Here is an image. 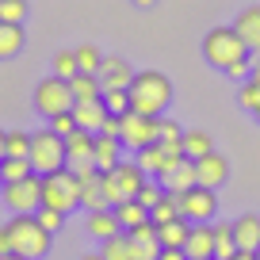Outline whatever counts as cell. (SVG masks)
<instances>
[{
	"mask_svg": "<svg viewBox=\"0 0 260 260\" xmlns=\"http://www.w3.org/2000/svg\"><path fill=\"white\" fill-rule=\"evenodd\" d=\"M172 104V81L157 69H138L130 81V111L142 115H165V107Z\"/></svg>",
	"mask_w": 260,
	"mask_h": 260,
	"instance_id": "cell-1",
	"label": "cell"
},
{
	"mask_svg": "<svg viewBox=\"0 0 260 260\" xmlns=\"http://www.w3.org/2000/svg\"><path fill=\"white\" fill-rule=\"evenodd\" d=\"M203 57L214 65V69L226 73L237 57H249V46H245V39L237 35L234 23L230 27H211V31L203 35Z\"/></svg>",
	"mask_w": 260,
	"mask_h": 260,
	"instance_id": "cell-2",
	"label": "cell"
},
{
	"mask_svg": "<svg viewBox=\"0 0 260 260\" xmlns=\"http://www.w3.org/2000/svg\"><path fill=\"white\" fill-rule=\"evenodd\" d=\"M42 207H54V211H65V214L73 207H81V176L69 165L42 176Z\"/></svg>",
	"mask_w": 260,
	"mask_h": 260,
	"instance_id": "cell-3",
	"label": "cell"
},
{
	"mask_svg": "<svg viewBox=\"0 0 260 260\" xmlns=\"http://www.w3.org/2000/svg\"><path fill=\"white\" fill-rule=\"evenodd\" d=\"M8 226H12V245H16V252H23V256H31V260H42L50 252L54 234H50L35 214H16Z\"/></svg>",
	"mask_w": 260,
	"mask_h": 260,
	"instance_id": "cell-4",
	"label": "cell"
},
{
	"mask_svg": "<svg viewBox=\"0 0 260 260\" xmlns=\"http://www.w3.org/2000/svg\"><path fill=\"white\" fill-rule=\"evenodd\" d=\"M149 180V172L142 169L138 161H119L111 172H104V191H107V203H122V199H138L142 184Z\"/></svg>",
	"mask_w": 260,
	"mask_h": 260,
	"instance_id": "cell-5",
	"label": "cell"
},
{
	"mask_svg": "<svg viewBox=\"0 0 260 260\" xmlns=\"http://www.w3.org/2000/svg\"><path fill=\"white\" fill-rule=\"evenodd\" d=\"M31 165H35V172L39 176H46V172H57V169H65V138L57 134L54 126H46V130H35L31 134Z\"/></svg>",
	"mask_w": 260,
	"mask_h": 260,
	"instance_id": "cell-6",
	"label": "cell"
},
{
	"mask_svg": "<svg viewBox=\"0 0 260 260\" xmlns=\"http://www.w3.org/2000/svg\"><path fill=\"white\" fill-rule=\"evenodd\" d=\"M77 96H73V84L65 81V77H46V81H39V88H35V111L42 115V119H54V115L61 111H73Z\"/></svg>",
	"mask_w": 260,
	"mask_h": 260,
	"instance_id": "cell-7",
	"label": "cell"
},
{
	"mask_svg": "<svg viewBox=\"0 0 260 260\" xmlns=\"http://www.w3.org/2000/svg\"><path fill=\"white\" fill-rule=\"evenodd\" d=\"M157 126H161V115H142V111H126L119 115V142L122 149H146L157 142Z\"/></svg>",
	"mask_w": 260,
	"mask_h": 260,
	"instance_id": "cell-8",
	"label": "cell"
},
{
	"mask_svg": "<svg viewBox=\"0 0 260 260\" xmlns=\"http://www.w3.org/2000/svg\"><path fill=\"white\" fill-rule=\"evenodd\" d=\"M0 199L8 203L12 214H35L42 207V176H39V172H31V176L16 180V184H4Z\"/></svg>",
	"mask_w": 260,
	"mask_h": 260,
	"instance_id": "cell-9",
	"label": "cell"
},
{
	"mask_svg": "<svg viewBox=\"0 0 260 260\" xmlns=\"http://www.w3.org/2000/svg\"><path fill=\"white\" fill-rule=\"evenodd\" d=\"M180 214H184L187 222H214V214H218V195H214V187L195 184L191 191H184L180 195Z\"/></svg>",
	"mask_w": 260,
	"mask_h": 260,
	"instance_id": "cell-10",
	"label": "cell"
},
{
	"mask_svg": "<svg viewBox=\"0 0 260 260\" xmlns=\"http://www.w3.org/2000/svg\"><path fill=\"white\" fill-rule=\"evenodd\" d=\"M65 161H69V169H73V172L96 169V134L77 126L73 134L65 138Z\"/></svg>",
	"mask_w": 260,
	"mask_h": 260,
	"instance_id": "cell-11",
	"label": "cell"
},
{
	"mask_svg": "<svg viewBox=\"0 0 260 260\" xmlns=\"http://www.w3.org/2000/svg\"><path fill=\"white\" fill-rule=\"evenodd\" d=\"M161 230H157V222H142V226L130 230V260H157L161 256Z\"/></svg>",
	"mask_w": 260,
	"mask_h": 260,
	"instance_id": "cell-12",
	"label": "cell"
},
{
	"mask_svg": "<svg viewBox=\"0 0 260 260\" xmlns=\"http://www.w3.org/2000/svg\"><path fill=\"white\" fill-rule=\"evenodd\" d=\"M184 252L187 260H214V222H191Z\"/></svg>",
	"mask_w": 260,
	"mask_h": 260,
	"instance_id": "cell-13",
	"label": "cell"
},
{
	"mask_svg": "<svg viewBox=\"0 0 260 260\" xmlns=\"http://www.w3.org/2000/svg\"><path fill=\"white\" fill-rule=\"evenodd\" d=\"M77 176H81V207L84 211L111 207L107 203V191H104V172L100 169H84V172H77Z\"/></svg>",
	"mask_w": 260,
	"mask_h": 260,
	"instance_id": "cell-14",
	"label": "cell"
},
{
	"mask_svg": "<svg viewBox=\"0 0 260 260\" xmlns=\"http://www.w3.org/2000/svg\"><path fill=\"white\" fill-rule=\"evenodd\" d=\"M195 172H199V184H203V187H214V191H218V187L230 180V161L211 149L207 157H199V161H195Z\"/></svg>",
	"mask_w": 260,
	"mask_h": 260,
	"instance_id": "cell-15",
	"label": "cell"
},
{
	"mask_svg": "<svg viewBox=\"0 0 260 260\" xmlns=\"http://www.w3.org/2000/svg\"><path fill=\"white\" fill-rule=\"evenodd\" d=\"M107 115H111V111H107L104 96H100V100H77V104H73L77 126H81V130H92V134H100V130H104Z\"/></svg>",
	"mask_w": 260,
	"mask_h": 260,
	"instance_id": "cell-16",
	"label": "cell"
},
{
	"mask_svg": "<svg viewBox=\"0 0 260 260\" xmlns=\"http://www.w3.org/2000/svg\"><path fill=\"white\" fill-rule=\"evenodd\" d=\"M134 73H138V69H130V61H122V57H104V61H100V81H104V92L107 88H130Z\"/></svg>",
	"mask_w": 260,
	"mask_h": 260,
	"instance_id": "cell-17",
	"label": "cell"
},
{
	"mask_svg": "<svg viewBox=\"0 0 260 260\" xmlns=\"http://www.w3.org/2000/svg\"><path fill=\"white\" fill-rule=\"evenodd\" d=\"M169 191H176V195H184V191H191L195 184H199V172H195V161L191 157H184V161L176 165V169H169L165 176H157Z\"/></svg>",
	"mask_w": 260,
	"mask_h": 260,
	"instance_id": "cell-18",
	"label": "cell"
},
{
	"mask_svg": "<svg viewBox=\"0 0 260 260\" xmlns=\"http://www.w3.org/2000/svg\"><path fill=\"white\" fill-rule=\"evenodd\" d=\"M234 27H237V35L245 39L249 54H256V50H260V4L241 8V12H237V19H234Z\"/></svg>",
	"mask_w": 260,
	"mask_h": 260,
	"instance_id": "cell-19",
	"label": "cell"
},
{
	"mask_svg": "<svg viewBox=\"0 0 260 260\" xmlns=\"http://www.w3.org/2000/svg\"><path fill=\"white\" fill-rule=\"evenodd\" d=\"M88 234L96 237V241H107V237L122 234V226H119V214H115V207H100V211H88Z\"/></svg>",
	"mask_w": 260,
	"mask_h": 260,
	"instance_id": "cell-20",
	"label": "cell"
},
{
	"mask_svg": "<svg viewBox=\"0 0 260 260\" xmlns=\"http://www.w3.org/2000/svg\"><path fill=\"white\" fill-rule=\"evenodd\" d=\"M234 241H237V249H245V252L260 249V214H241V218H234Z\"/></svg>",
	"mask_w": 260,
	"mask_h": 260,
	"instance_id": "cell-21",
	"label": "cell"
},
{
	"mask_svg": "<svg viewBox=\"0 0 260 260\" xmlns=\"http://www.w3.org/2000/svg\"><path fill=\"white\" fill-rule=\"evenodd\" d=\"M23 23H8V19H0V61H8L23 50Z\"/></svg>",
	"mask_w": 260,
	"mask_h": 260,
	"instance_id": "cell-22",
	"label": "cell"
},
{
	"mask_svg": "<svg viewBox=\"0 0 260 260\" xmlns=\"http://www.w3.org/2000/svg\"><path fill=\"white\" fill-rule=\"evenodd\" d=\"M119 149H122L119 138H111V134H96V169H100V172H111L115 165L122 161Z\"/></svg>",
	"mask_w": 260,
	"mask_h": 260,
	"instance_id": "cell-23",
	"label": "cell"
},
{
	"mask_svg": "<svg viewBox=\"0 0 260 260\" xmlns=\"http://www.w3.org/2000/svg\"><path fill=\"white\" fill-rule=\"evenodd\" d=\"M115 214H119V226L126 230H134V226H142V222H149V207H142L138 199H122V203H115Z\"/></svg>",
	"mask_w": 260,
	"mask_h": 260,
	"instance_id": "cell-24",
	"label": "cell"
},
{
	"mask_svg": "<svg viewBox=\"0 0 260 260\" xmlns=\"http://www.w3.org/2000/svg\"><path fill=\"white\" fill-rule=\"evenodd\" d=\"M234 252H237L234 222H214V260H230Z\"/></svg>",
	"mask_w": 260,
	"mask_h": 260,
	"instance_id": "cell-25",
	"label": "cell"
},
{
	"mask_svg": "<svg viewBox=\"0 0 260 260\" xmlns=\"http://www.w3.org/2000/svg\"><path fill=\"white\" fill-rule=\"evenodd\" d=\"M69 84H73L77 100H100V96H104V81H100V73H77Z\"/></svg>",
	"mask_w": 260,
	"mask_h": 260,
	"instance_id": "cell-26",
	"label": "cell"
},
{
	"mask_svg": "<svg viewBox=\"0 0 260 260\" xmlns=\"http://www.w3.org/2000/svg\"><path fill=\"white\" fill-rule=\"evenodd\" d=\"M211 134L207 130H184V153L191 157V161H199V157H207L211 153Z\"/></svg>",
	"mask_w": 260,
	"mask_h": 260,
	"instance_id": "cell-27",
	"label": "cell"
},
{
	"mask_svg": "<svg viewBox=\"0 0 260 260\" xmlns=\"http://www.w3.org/2000/svg\"><path fill=\"white\" fill-rule=\"evenodd\" d=\"M31 172H35L31 157H4V161H0V176H4V184H16V180L31 176Z\"/></svg>",
	"mask_w": 260,
	"mask_h": 260,
	"instance_id": "cell-28",
	"label": "cell"
},
{
	"mask_svg": "<svg viewBox=\"0 0 260 260\" xmlns=\"http://www.w3.org/2000/svg\"><path fill=\"white\" fill-rule=\"evenodd\" d=\"M149 218H153L157 226H165V222H172V218H184V214H180V195L176 191H165V199L149 211Z\"/></svg>",
	"mask_w": 260,
	"mask_h": 260,
	"instance_id": "cell-29",
	"label": "cell"
},
{
	"mask_svg": "<svg viewBox=\"0 0 260 260\" xmlns=\"http://www.w3.org/2000/svg\"><path fill=\"white\" fill-rule=\"evenodd\" d=\"M157 230H161V245H180V249H184L187 234H191V222L172 218V222H165V226H157Z\"/></svg>",
	"mask_w": 260,
	"mask_h": 260,
	"instance_id": "cell-30",
	"label": "cell"
},
{
	"mask_svg": "<svg viewBox=\"0 0 260 260\" xmlns=\"http://www.w3.org/2000/svg\"><path fill=\"white\" fill-rule=\"evenodd\" d=\"M104 260H130V234L122 230V234H115V237H107L104 241Z\"/></svg>",
	"mask_w": 260,
	"mask_h": 260,
	"instance_id": "cell-31",
	"label": "cell"
},
{
	"mask_svg": "<svg viewBox=\"0 0 260 260\" xmlns=\"http://www.w3.org/2000/svg\"><path fill=\"white\" fill-rule=\"evenodd\" d=\"M54 73L65 77V81H73L81 73V61H77V50H57L54 54Z\"/></svg>",
	"mask_w": 260,
	"mask_h": 260,
	"instance_id": "cell-32",
	"label": "cell"
},
{
	"mask_svg": "<svg viewBox=\"0 0 260 260\" xmlns=\"http://www.w3.org/2000/svg\"><path fill=\"white\" fill-rule=\"evenodd\" d=\"M104 104L111 115H126L130 111V88H107L104 92Z\"/></svg>",
	"mask_w": 260,
	"mask_h": 260,
	"instance_id": "cell-33",
	"label": "cell"
},
{
	"mask_svg": "<svg viewBox=\"0 0 260 260\" xmlns=\"http://www.w3.org/2000/svg\"><path fill=\"white\" fill-rule=\"evenodd\" d=\"M77 61H81V73H100V61H104V54H100L92 42H84V46H77Z\"/></svg>",
	"mask_w": 260,
	"mask_h": 260,
	"instance_id": "cell-34",
	"label": "cell"
},
{
	"mask_svg": "<svg viewBox=\"0 0 260 260\" xmlns=\"http://www.w3.org/2000/svg\"><path fill=\"white\" fill-rule=\"evenodd\" d=\"M165 191H169V187H165L161 180H157V184H153V180H146V184H142V191H138V203L153 211V207H157V203L165 199Z\"/></svg>",
	"mask_w": 260,
	"mask_h": 260,
	"instance_id": "cell-35",
	"label": "cell"
},
{
	"mask_svg": "<svg viewBox=\"0 0 260 260\" xmlns=\"http://www.w3.org/2000/svg\"><path fill=\"white\" fill-rule=\"evenodd\" d=\"M8 157H31V134L27 130H8Z\"/></svg>",
	"mask_w": 260,
	"mask_h": 260,
	"instance_id": "cell-36",
	"label": "cell"
},
{
	"mask_svg": "<svg viewBox=\"0 0 260 260\" xmlns=\"http://www.w3.org/2000/svg\"><path fill=\"white\" fill-rule=\"evenodd\" d=\"M237 104H241L245 111H256V107H260V84L256 81H241V88H237Z\"/></svg>",
	"mask_w": 260,
	"mask_h": 260,
	"instance_id": "cell-37",
	"label": "cell"
},
{
	"mask_svg": "<svg viewBox=\"0 0 260 260\" xmlns=\"http://www.w3.org/2000/svg\"><path fill=\"white\" fill-rule=\"evenodd\" d=\"M0 19L23 23V19H27V0H0Z\"/></svg>",
	"mask_w": 260,
	"mask_h": 260,
	"instance_id": "cell-38",
	"label": "cell"
},
{
	"mask_svg": "<svg viewBox=\"0 0 260 260\" xmlns=\"http://www.w3.org/2000/svg\"><path fill=\"white\" fill-rule=\"evenodd\" d=\"M35 218H39L50 234H57V230L65 226V211H54V207H39V211H35Z\"/></svg>",
	"mask_w": 260,
	"mask_h": 260,
	"instance_id": "cell-39",
	"label": "cell"
},
{
	"mask_svg": "<svg viewBox=\"0 0 260 260\" xmlns=\"http://www.w3.org/2000/svg\"><path fill=\"white\" fill-rule=\"evenodd\" d=\"M157 142H184V130H180V122L165 119L161 115V126H157Z\"/></svg>",
	"mask_w": 260,
	"mask_h": 260,
	"instance_id": "cell-40",
	"label": "cell"
},
{
	"mask_svg": "<svg viewBox=\"0 0 260 260\" xmlns=\"http://www.w3.org/2000/svg\"><path fill=\"white\" fill-rule=\"evenodd\" d=\"M249 69H252V54H249V57H237V61L226 69V77H230V81H237V84H241V81H249Z\"/></svg>",
	"mask_w": 260,
	"mask_h": 260,
	"instance_id": "cell-41",
	"label": "cell"
},
{
	"mask_svg": "<svg viewBox=\"0 0 260 260\" xmlns=\"http://www.w3.org/2000/svg\"><path fill=\"white\" fill-rule=\"evenodd\" d=\"M50 126H54L61 138H69V134L77 130V119H73V111H61V115H54V119H50Z\"/></svg>",
	"mask_w": 260,
	"mask_h": 260,
	"instance_id": "cell-42",
	"label": "cell"
},
{
	"mask_svg": "<svg viewBox=\"0 0 260 260\" xmlns=\"http://www.w3.org/2000/svg\"><path fill=\"white\" fill-rule=\"evenodd\" d=\"M4 252H16V245H12V226H8V222L0 226V256H4Z\"/></svg>",
	"mask_w": 260,
	"mask_h": 260,
	"instance_id": "cell-43",
	"label": "cell"
},
{
	"mask_svg": "<svg viewBox=\"0 0 260 260\" xmlns=\"http://www.w3.org/2000/svg\"><path fill=\"white\" fill-rule=\"evenodd\" d=\"M157 260H187V252L180 249V245H165V249H161V256H157Z\"/></svg>",
	"mask_w": 260,
	"mask_h": 260,
	"instance_id": "cell-44",
	"label": "cell"
},
{
	"mask_svg": "<svg viewBox=\"0 0 260 260\" xmlns=\"http://www.w3.org/2000/svg\"><path fill=\"white\" fill-rule=\"evenodd\" d=\"M100 134H111V138H119V115H107V122H104V130Z\"/></svg>",
	"mask_w": 260,
	"mask_h": 260,
	"instance_id": "cell-45",
	"label": "cell"
},
{
	"mask_svg": "<svg viewBox=\"0 0 260 260\" xmlns=\"http://www.w3.org/2000/svg\"><path fill=\"white\" fill-rule=\"evenodd\" d=\"M249 81H256V84H260V50L252 54V69H249Z\"/></svg>",
	"mask_w": 260,
	"mask_h": 260,
	"instance_id": "cell-46",
	"label": "cell"
},
{
	"mask_svg": "<svg viewBox=\"0 0 260 260\" xmlns=\"http://www.w3.org/2000/svg\"><path fill=\"white\" fill-rule=\"evenodd\" d=\"M8 157V130H0V161Z\"/></svg>",
	"mask_w": 260,
	"mask_h": 260,
	"instance_id": "cell-47",
	"label": "cell"
},
{
	"mask_svg": "<svg viewBox=\"0 0 260 260\" xmlns=\"http://www.w3.org/2000/svg\"><path fill=\"white\" fill-rule=\"evenodd\" d=\"M230 260H256V252H245V249H237V252H234Z\"/></svg>",
	"mask_w": 260,
	"mask_h": 260,
	"instance_id": "cell-48",
	"label": "cell"
},
{
	"mask_svg": "<svg viewBox=\"0 0 260 260\" xmlns=\"http://www.w3.org/2000/svg\"><path fill=\"white\" fill-rule=\"evenodd\" d=\"M0 260H31V256H23V252H4Z\"/></svg>",
	"mask_w": 260,
	"mask_h": 260,
	"instance_id": "cell-49",
	"label": "cell"
},
{
	"mask_svg": "<svg viewBox=\"0 0 260 260\" xmlns=\"http://www.w3.org/2000/svg\"><path fill=\"white\" fill-rule=\"evenodd\" d=\"M134 4H138V8H153L157 0H134Z\"/></svg>",
	"mask_w": 260,
	"mask_h": 260,
	"instance_id": "cell-50",
	"label": "cell"
},
{
	"mask_svg": "<svg viewBox=\"0 0 260 260\" xmlns=\"http://www.w3.org/2000/svg\"><path fill=\"white\" fill-rule=\"evenodd\" d=\"M81 260H104V252H88V256H81Z\"/></svg>",
	"mask_w": 260,
	"mask_h": 260,
	"instance_id": "cell-51",
	"label": "cell"
},
{
	"mask_svg": "<svg viewBox=\"0 0 260 260\" xmlns=\"http://www.w3.org/2000/svg\"><path fill=\"white\" fill-rule=\"evenodd\" d=\"M252 115H256V122H260V107H256V111H252Z\"/></svg>",
	"mask_w": 260,
	"mask_h": 260,
	"instance_id": "cell-52",
	"label": "cell"
},
{
	"mask_svg": "<svg viewBox=\"0 0 260 260\" xmlns=\"http://www.w3.org/2000/svg\"><path fill=\"white\" fill-rule=\"evenodd\" d=\"M0 191H4V176H0Z\"/></svg>",
	"mask_w": 260,
	"mask_h": 260,
	"instance_id": "cell-53",
	"label": "cell"
},
{
	"mask_svg": "<svg viewBox=\"0 0 260 260\" xmlns=\"http://www.w3.org/2000/svg\"><path fill=\"white\" fill-rule=\"evenodd\" d=\"M256 260H260V249H256Z\"/></svg>",
	"mask_w": 260,
	"mask_h": 260,
	"instance_id": "cell-54",
	"label": "cell"
}]
</instances>
